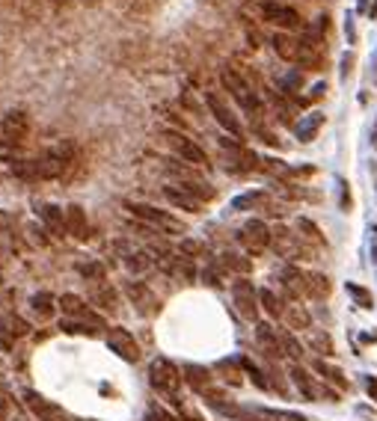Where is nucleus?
Segmentation results:
<instances>
[{"label": "nucleus", "instance_id": "nucleus-1", "mask_svg": "<svg viewBox=\"0 0 377 421\" xmlns=\"http://www.w3.org/2000/svg\"><path fill=\"white\" fill-rule=\"evenodd\" d=\"M220 84H223V89H226V92L241 104V110H244V113H250V116H258V113H262V98L256 95V89L247 84V77L241 75V71H235V68H223V71H220Z\"/></svg>", "mask_w": 377, "mask_h": 421}, {"label": "nucleus", "instance_id": "nucleus-2", "mask_svg": "<svg viewBox=\"0 0 377 421\" xmlns=\"http://www.w3.org/2000/svg\"><path fill=\"white\" fill-rule=\"evenodd\" d=\"M149 380H151V386H155L160 395H169V398H175L178 395V389H182V371L175 368L169 359H164V356H158L155 362L149 365Z\"/></svg>", "mask_w": 377, "mask_h": 421}, {"label": "nucleus", "instance_id": "nucleus-3", "mask_svg": "<svg viewBox=\"0 0 377 421\" xmlns=\"http://www.w3.org/2000/svg\"><path fill=\"white\" fill-rule=\"evenodd\" d=\"M128 211L137 220H143L146 226L158 229V231H184V222L175 220L169 211H160L155 205H143V202H128Z\"/></svg>", "mask_w": 377, "mask_h": 421}, {"label": "nucleus", "instance_id": "nucleus-4", "mask_svg": "<svg viewBox=\"0 0 377 421\" xmlns=\"http://www.w3.org/2000/svg\"><path fill=\"white\" fill-rule=\"evenodd\" d=\"M232 300H235V309L238 315L250 320V324H256L258 320V309H262V303H258V291L253 288V282L247 279H238L235 285H232Z\"/></svg>", "mask_w": 377, "mask_h": 421}, {"label": "nucleus", "instance_id": "nucleus-5", "mask_svg": "<svg viewBox=\"0 0 377 421\" xmlns=\"http://www.w3.org/2000/svg\"><path fill=\"white\" fill-rule=\"evenodd\" d=\"M262 18L267 24L285 30V33H294V30H300V27H303V18H300L297 9H291L285 3H276V0H265V3H262Z\"/></svg>", "mask_w": 377, "mask_h": 421}, {"label": "nucleus", "instance_id": "nucleus-6", "mask_svg": "<svg viewBox=\"0 0 377 421\" xmlns=\"http://www.w3.org/2000/svg\"><path fill=\"white\" fill-rule=\"evenodd\" d=\"M205 107H208V113L214 116V122L220 125L226 133H232L235 140H244V128H241L238 116L229 110V104L223 101V98L217 92H205Z\"/></svg>", "mask_w": 377, "mask_h": 421}, {"label": "nucleus", "instance_id": "nucleus-7", "mask_svg": "<svg viewBox=\"0 0 377 421\" xmlns=\"http://www.w3.org/2000/svg\"><path fill=\"white\" fill-rule=\"evenodd\" d=\"M238 240L250 249V253H262V249H267L273 244V231L265 220H247L244 229L238 231Z\"/></svg>", "mask_w": 377, "mask_h": 421}, {"label": "nucleus", "instance_id": "nucleus-8", "mask_svg": "<svg viewBox=\"0 0 377 421\" xmlns=\"http://www.w3.org/2000/svg\"><path fill=\"white\" fill-rule=\"evenodd\" d=\"M57 306H60L62 315L71 318V320H84V324H93V327H98V329L104 327V318L95 315V311L89 309L86 303L77 297V294H62V297L57 300Z\"/></svg>", "mask_w": 377, "mask_h": 421}, {"label": "nucleus", "instance_id": "nucleus-9", "mask_svg": "<svg viewBox=\"0 0 377 421\" xmlns=\"http://www.w3.org/2000/svg\"><path fill=\"white\" fill-rule=\"evenodd\" d=\"M167 140H169V146H173V151L178 157L184 160V164H191V166H208V155L196 146V142L191 137H184V133H175V131H167Z\"/></svg>", "mask_w": 377, "mask_h": 421}, {"label": "nucleus", "instance_id": "nucleus-10", "mask_svg": "<svg viewBox=\"0 0 377 421\" xmlns=\"http://www.w3.org/2000/svg\"><path fill=\"white\" fill-rule=\"evenodd\" d=\"M107 347L125 362H140V344L134 342V335L125 327H113L107 333Z\"/></svg>", "mask_w": 377, "mask_h": 421}, {"label": "nucleus", "instance_id": "nucleus-11", "mask_svg": "<svg viewBox=\"0 0 377 421\" xmlns=\"http://www.w3.org/2000/svg\"><path fill=\"white\" fill-rule=\"evenodd\" d=\"M125 297L131 300V306L137 309V315H143V318L155 315L158 306H160L158 297L149 291L146 282H125Z\"/></svg>", "mask_w": 377, "mask_h": 421}, {"label": "nucleus", "instance_id": "nucleus-12", "mask_svg": "<svg viewBox=\"0 0 377 421\" xmlns=\"http://www.w3.org/2000/svg\"><path fill=\"white\" fill-rule=\"evenodd\" d=\"M24 404L30 407V413L39 418V421H69V416L62 413V407L51 404L48 398H42L39 392H33V389L24 392Z\"/></svg>", "mask_w": 377, "mask_h": 421}, {"label": "nucleus", "instance_id": "nucleus-13", "mask_svg": "<svg viewBox=\"0 0 377 421\" xmlns=\"http://www.w3.org/2000/svg\"><path fill=\"white\" fill-rule=\"evenodd\" d=\"M280 282H282V294L291 303L306 297V270H300L297 264H285L280 270Z\"/></svg>", "mask_w": 377, "mask_h": 421}, {"label": "nucleus", "instance_id": "nucleus-14", "mask_svg": "<svg viewBox=\"0 0 377 421\" xmlns=\"http://www.w3.org/2000/svg\"><path fill=\"white\" fill-rule=\"evenodd\" d=\"M27 131H30V119H27L24 110H9L0 122V133H3L6 142H24Z\"/></svg>", "mask_w": 377, "mask_h": 421}, {"label": "nucleus", "instance_id": "nucleus-15", "mask_svg": "<svg viewBox=\"0 0 377 421\" xmlns=\"http://www.w3.org/2000/svg\"><path fill=\"white\" fill-rule=\"evenodd\" d=\"M36 211H39V220L45 222V229H48V235H53V238L69 235V226H66V211H62V208H57V205H36Z\"/></svg>", "mask_w": 377, "mask_h": 421}, {"label": "nucleus", "instance_id": "nucleus-16", "mask_svg": "<svg viewBox=\"0 0 377 421\" xmlns=\"http://www.w3.org/2000/svg\"><path fill=\"white\" fill-rule=\"evenodd\" d=\"M271 44H273V51H276V57H280V60H285V62H294V66H297L300 51H303V42H300V39H294L291 33L280 30V33H273Z\"/></svg>", "mask_w": 377, "mask_h": 421}, {"label": "nucleus", "instance_id": "nucleus-17", "mask_svg": "<svg viewBox=\"0 0 377 421\" xmlns=\"http://www.w3.org/2000/svg\"><path fill=\"white\" fill-rule=\"evenodd\" d=\"M256 342L258 347L267 353V359H282L285 350H282V335H276V329L273 327H267V324H258L256 327Z\"/></svg>", "mask_w": 377, "mask_h": 421}, {"label": "nucleus", "instance_id": "nucleus-18", "mask_svg": "<svg viewBox=\"0 0 377 421\" xmlns=\"http://www.w3.org/2000/svg\"><path fill=\"white\" fill-rule=\"evenodd\" d=\"M164 199L169 202V205H175V208H182V211H187V214H199V199L196 196H191L184 190V187H178V184H167L164 187Z\"/></svg>", "mask_w": 377, "mask_h": 421}, {"label": "nucleus", "instance_id": "nucleus-19", "mask_svg": "<svg viewBox=\"0 0 377 421\" xmlns=\"http://www.w3.org/2000/svg\"><path fill=\"white\" fill-rule=\"evenodd\" d=\"M89 300L95 303L98 309L110 311V315H116L119 311V294H116L107 282H93V291H89Z\"/></svg>", "mask_w": 377, "mask_h": 421}, {"label": "nucleus", "instance_id": "nucleus-20", "mask_svg": "<svg viewBox=\"0 0 377 421\" xmlns=\"http://www.w3.org/2000/svg\"><path fill=\"white\" fill-rule=\"evenodd\" d=\"M66 226H69V235L75 240H86L89 238L86 211L80 208V205H69V208H66Z\"/></svg>", "mask_w": 377, "mask_h": 421}, {"label": "nucleus", "instance_id": "nucleus-21", "mask_svg": "<svg viewBox=\"0 0 377 421\" xmlns=\"http://www.w3.org/2000/svg\"><path fill=\"white\" fill-rule=\"evenodd\" d=\"M289 377H291V383H294V386H297V392H300V395L306 398V400H315V398H318L315 383H312V377L306 374V368H303L300 362H294L291 368H289Z\"/></svg>", "mask_w": 377, "mask_h": 421}, {"label": "nucleus", "instance_id": "nucleus-22", "mask_svg": "<svg viewBox=\"0 0 377 421\" xmlns=\"http://www.w3.org/2000/svg\"><path fill=\"white\" fill-rule=\"evenodd\" d=\"M330 291H333V285L324 273H315V270H306V297L312 300H327Z\"/></svg>", "mask_w": 377, "mask_h": 421}, {"label": "nucleus", "instance_id": "nucleus-23", "mask_svg": "<svg viewBox=\"0 0 377 421\" xmlns=\"http://www.w3.org/2000/svg\"><path fill=\"white\" fill-rule=\"evenodd\" d=\"M309 350L318 353V359H327V356H336V347H333V338H330L324 329H309Z\"/></svg>", "mask_w": 377, "mask_h": 421}, {"label": "nucleus", "instance_id": "nucleus-24", "mask_svg": "<svg viewBox=\"0 0 377 421\" xmlns=\"http://www.w3.org/2000/svg\"><path fill=\"white\" fill-rule=\"evenodd\" d=\"M282 318L289 320V329H300V333H309L312 329V315L306 306H297V303H294V306L285 309Z\"/></svg>", "mask_w": 377, "mask_h": 421}, {"label": "nucleus", "instance_id": "nucleus-25", "mask_svg": "<svg viewBox=\"0 0 377 421\" xmlns=\"http://www.w3.org/2000/svg\"><path fill=\"white\" fill-rule=\"evenodd\" d=\"M271 246H276V253L280 255H285V258H291V255H297L300 253V246H297V240H294V235L285 226H280L273 231V244Z\"/></svg>", "mask_w": 377, "mask_h": 421}, {"label": "nucleus", "instance_id": "nucleus-26", "mask_svg": "<svg viewBox=\"0 0 377 421\" xmlns=\"http://www.w3.org/2000/svg\"><path fill=\"white\" fill-rule=\"evenodd\" d=\"M182 374H184V380L191 383L196 392H205V389L211 386V371L202 368V365H184Z\"/></svg>", "mask_w": 377, "mask_h": 421}, {"label": "nucleus", "instance_id": "nucleus-27", "mask_svg": "<svg viewBox=\"0 0 377 421\" xmlns=\"http://www.w3.org/2000/svg\"><path fill=\"white\" fill-rule=\"evenodd\" d=\"M312 368H315L321 377H324L327 383H336L339 389H345L348 386V380H345V371L339 368V365H330L327 359H312Z\"/></svg>", "mask_w": 377, "mask_h": 421}, {"label": "nucleus", "instance_id": "nucleus-28", "mask_svg": "<svg viewBox=\"0 0 377 421\" xmlns=\"http://www.w3.org/2000/svg\"><path fill=\"white\" fill-rule=\"evenodd\" d=\"M178 187H184V190L196 196L199 202H211L214 196H217V190H214L208 181H202V178H187V181H178Z\"/></svg>", "mask_w": 377, "mask_h": 421}, {"label": "nucleus", "instance_id": "nucleus-29", "mask_svg": "<svg viewBox=\"0 0 377 421\" xmlns=\"http://www.w3.org/2000/svg\"><path fill=\"white\" fill-rule=\"evenodd\" d=\"M321 125H324V113H312V116H306V119H303L297 128H294V131H297V140H300V142H312V140H315V133L321 131Z\"/></svg>", "mask_w": 377, "mask_h": 421}, {"label": "nucleus", "instance_id": "nucleus-30", "mask_svg": "<svg viewBox=\"0 0 377 421\" xmlns=\"http://www.w3.org/2000/svg\"><path fill=\"white\" fill-rule=\"evenodd\" d=\"M258 303H262V309H265L271 318H276V320L285 315V303H282V297H276L271 288H262V291H258Z\"/></svg>", "mask_w": 377, "mask_h": 421}, {"label": "nucleus", "instance_id": "nucleus-31", "mask_svg": "<svg viewBox=\"0 0 377 421\" xmlns=\"http://www.w3.org/2000/svg\"><path fill=\"white\" fill-rule=\"evenodd\" d=\"M30 306H33L36 315H39V320H48V318L53 315V297H51L48 291L33 294V297H30Z\"/></svg>", "mask_w": 377, "mask_h": 421}, {"label": "nucleus", "instance_id": "nucleus-32", "mask_svg": "<svg viewBox=\"0 0 377 421\" xmlns=\"http://www.w3.org/2000/svg\"><path fill=\"white\" fill-rule=\"evenodd\" d=\"M220 267L223 270H229V273H250L253 270V264L247 261V258H241V255H235V253H226V255H220Z\"/></svg>", "mask_w": 377, "mask_h": 421}, {"label": "nucleus", "instance_id": "nucleus-33", "mask_svg": "<svg viewBox=\"0 0 377 421\" xmlns=\"http://www.w3.org/2000/svg\"><path fill=\"white\" fill-rule=\"evenodd\" d=\"M151 264H155V261H151V255H149V253H128V255H125V267H128V270H131L134 276L146 273Z\"/></svg>", "mask_w": 377, "mask_h": 421}, {"label": "nucleus", "instance_id": "nucleus-34", "mask_svg": "<svg viewBox=\"0 0 377 421\" xmlns=\"http://www.w3.org/2000/svg\"><path fill=\"white\" fill-rule=\"evenodd\" d=\"M262 202H265L262 190H250V193H241L238 199L232 202V208H235V211H250V208H258Z\"/></svg>", "mask_w": 377, "mask_h": 421}, {"label": "nucleus", "instance_id": "nucleus-35", "mask_svg": "<svg viewBox=\"0 0 377 421\" xmlns=\"http://www.w3.org/2000/svg\"><path fill=\"white\" fill-rule=\"evenodd\" d=\"M60 329H62V333H71V335H95L93 324H84V320H71V318L60 320Z\"/></svg>", "mask_w": 377, "mask_h": 421}, {"label": "nucleus", "instance_id": "nucleus-36", "mask_svg": "<svg viewBox=\"0 0 377 421\" xmlns=\"http://www.w3.org/2000/svg\"><path fill=\"white\" fill-rule=\"evenodd\" d=\"M77 273L84 276L86 282H104V264H98V261H86V264H77Z\"/></svg>", "mask_w": 377, "mask_h": 421}, {"label": "nucleus", "instance_id": "nucleus-37", "mask_svg": "<svg viewBox=\"0 0 377 421\" xmlns=\"http://www.w3.org/2000/svg\"><path fill=\"white\" fill-rule=\"evenodd\" d=\"M297 229H300V231H303V235H306L309 240H315V244H321V246L327 244L324 235H321V229H318V226H315V222H312L309 217H300V220H297Z\"/></svg>", "mask_w": 377, "mask_h": 421}, {"label": "nucleus", "instance_id": "nucleus-38", "mask_svg": "<svg viewBox=\"0 0 377 421\" xmlns=\"http://www.w3.org/2000/svg\"><path fill=\"white\" fill-rule=\"evenodd\" d=\"M282 350H285V356H291L294 362L303 359V344H300L291 333H282Z\"/></svg>", "mask_w": 377, "mask_h": 421}, {"label": "nucleus", "instance_id": "nucleus-39", "mask_svg": "<svg viewBox=\"0 0 377 421\" xmlns=\"http://www.w3.org/2000/svg\"><path fill=\"white\" fill-rule=\"evenodd\" d=\"M3 324H6V329H9V333H12L15 338H24L27 333H30V324H27L24 318H18V315H6Z\"/></svg>", "mask_w": 377, "mask_h": 421}, {"label": "nucleus", "instance_id": "nucleus-40", "mask_svg": "<svg viewBox=\"0 0 377 421\" xmlns=\"http://www.w3.org/2000/svg\"><path fill=\"white\" fill-rule=\"evenodd\" d=\"M238 362H241V368H244V371L250 374V377H253V383H256V386H258V389H271V380H267V377H265V374H262V371H258V368H256V365H253V362H250V359H247V356H244V359H238Z\"/></svg>", "mask_w": 377, "mask_h": 421}, {"label": "nucleus", "instance_id": "nucleus-41", "mask_svg": "<svg viewBox=\"0 0 377 421\" xmlns=\"http://www.w3.org/2000/svg\"><path fill=\"white\" fill-rule=\"evenodd\" d=\"M348 294L356 300V303H363V309H374V297L369 294V288H363V285H348Z\"/></svg>", "mask_w": 377, "mask_h": 421}, {"label": "nucleus", "instance_id": "nucleus-42", "mask_svg": "<svg viewBox=\"0 0 377 421\" xmlns=\"http://www.w3.org/2000/svg\"><path fill=\"white\" fill-rule=\"evenodd\" d=\"M300 84H303L300 71H291V75L282 77V89H285V92H294V89H300Z\"/></svg>", "mask_w": 377, "mask_h": 421}, {"label": "nucleus", "instance_id": "nucleus-43", "mask_svg": "<svg viewBox=\"0 0 377 421\" xmlns=\"http://www.w3.org/2000/svg\"><path fill=\"white\" fill-rule=\"evenodd\" d=\"M12 344H15V335L6 329V324L0 320V350H12Z\"/></svg>", "mask_w": 377, "mask_h": 421}, {"label": "nucleus", "instance_id": "nucleus-44", "mask_svg": "<svg viewBox=\"0 0 377 421\" xmlns=\"http://www.w3.org/2000/svg\"><path fill=\"white\" fill-rule=\"evenodd\" d=\"M199 253H202V246L196 244V240H182V255L193 258V255H199Z\"/></svg>", "mask_w": 377, "mask_h": 421}, {"label": "nucleus", "instance_id": "nucleus-45", "mask_svg": "<svg viewBox=\"0 0 377 421\" xmlns=\"http://www.w3.org/2000/svg\"><path fill=\"white\" fill-rule=\"evenodd\" d=\"M12 217H9V211H3L0 208V235H9V231H12Z\"/></svg>", "mask_w": 377, "mask_h": 421}, {"label": "nucleus", "instance_id": "nucleus-46", "mask_svg": "<svg viewBox=\"0 0 377 421\" xmlns=\"http://www.w3.org/2000/svg\"><path fill=\"white\" fill-rule=\"evenodd\" d=\"M149 421H175V418L169 416L167 409H160V407H151V409H149Z\"/></svg>", "mask_w": 377, "mask_h": 421}, {"label": "nucleus", "instance_id": "nucleus-47", "mask_svg": "<svg viewBox=\"0 0 377 421\" xmlns=\"http://www.w3.org/2000/svg\"><path fill=\"white\" fill-rule=\"evenodd\" d=\"M202 279H205V282H208V285H211V288H217V285H220V273H217V267H208V270H205V273H202Z\"/></svg>", "mask_w": 377, "mask_h": 421}, {"label": "nucleus", "instance_id": "nucleus-48", "mask_svg": "<svg viewBox=\"0 0 377 421\" xmlns=\"http://www.w3.org/2000/svg\"><path fill=\"white\" fill-rule=\"evenodd\" d=\"M363 386L369 389V395L377 400V380H374V377H363Z\"/></svg>", "mask_w": 377, "mask_h": 421}, {"label": "nucleus", "instance_id": "nucleus-49", "mask_svg": "<svg viewBox=\"0 0 377 421\" xmlns=\"http://www.w3.org/2000/svg\"><path fill=\"white\" fill-rule=\"evenodd\" d=\"M339 187H342V208L348 211V208H351V196H348V184H345V181H339Z\"/></svg>", "mask_w": 377, "mask_h": 421}, {"label": "nucleus", "instance_id": "nucleus-50", "mask_svg": "<svg viewBox=\"0 0 377 421\" xmlns=\"http://www.w3.org/2000/svg\"><path fill=\"white\" fill-rule=\"evenodd\" d=\"M324 89H327L324 84H315V86H312V89H309V92H312V101H318V98L324 95Z\"/></svg>", "mask_w": 377, "mask_h": 421}, {"label": "nucleus", "instance_id": "nucleus-51", "mask_svg": "<svg viewBox=\"0 0 377 421\" xmlns=\"http://www.w3.org/2000/svg\"><path fill=\"white\" fill-rule=\"evenodd\" d=\"M0 285H3V276H0Z\"/></svg>", "mask_w": 377, "mask_h": 421}]
</instances>
